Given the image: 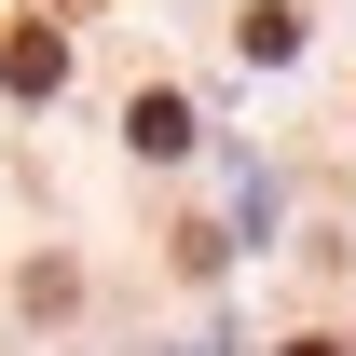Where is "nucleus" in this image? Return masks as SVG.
I'll return each instance as SVG.
<instances>
[{"label":"nucleus","instance_id":"1","mask_svg":"<svg viewBox=\"0 0 356 356\" xmlns=\"http://www.w3.org/2000/svg\"><path fill=\"white\" fill-rule=\"evenodd\" d=\"M0 83H14V96H55V83H69V42H55V28H14V42H0Z\"/></svg>","mask_w":356,"mask_h":356},{"label":"nucleus","instance_id":"2","mask_svg":"<svg viewBox=\"0 0 356 356\" xmlns=\"http://www.w3.org/2000/svg\"><path fill=\"white\" fill-rule=\"evenodd\" d=\"M124 137L151 151V165H178V151H192V110H178V96H137V110H124Z\"/></svg>","mask_w":356,"mask_h":356}]
</instances>
